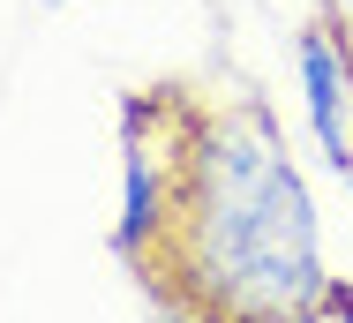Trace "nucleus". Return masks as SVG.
I'll use <instances>...</instances> for the list:
<instances>
[{
	"label": "nucleus",
	"mask_w": 353,
	"mask_h": 323,
	"mask_svg": "<svg viewBox=\"0 0 353 323\" xmlns=\"http://www.w3.org/2000/svg\"><path fill=\"white\" fill-rule=\"evenodd\" d=\"M293 68H301V106H308V128L323 143V158L339 173H353V23L339 8H323L301 30Z\"/></svg>",
	"instance_id": "3"
},
{
	"label": "nucleus",
	"mask_w": 353,
	"mask_h": 323,
	"mask_svg": "<svg viewBox=\"0 0 353 323\" xmlns=\"http://www.w3.org/2000/svg\"><path fill=\"white\" fill-rule=\"evenodd\" d=\"M285 323H353V293H346V286H323L308 309H293Z\"/></svg>",
	"instance_id": "4"
},
{
	"label": "nucleus",
	"mask_w": 353,
	"mask_h": 323,
	"mask_svg": "<svg viewBox=\"0 0 353 323\" xmlns=\"http://www.w3.org/2000/svg\"><path fill=\"white\" fill-rule=\"evenodd\" d=\"M188 143H196V98L181 90H143L121 106V226L113 248L150 271L173 211H181V181H188Z\"/></svg>",
	"instance_id": "2"
},
{
	"label": "nucleus",
	"mask_w": 353,
	"mask_h": 323,
	"mask_svg": "<svg viewBox=\"0 0 353 323\" xmlns=\"http://www.w3.org/2000/svg\"><path fill=\"white\" fill-rule=\"evenodd\" d=\"M150 293H158V323H225L218 309L188 301V293H173V286H150Z\"/></svg>",
	"instance_id": "5"
},
{
	"label": "nucleus",
	"mask_w": 353,
	"mask_h": 323,
	"mask_svg": "<svg viewBox=\"0 0 353 323\" xmlns=\"http://www.w3.org/2000/svg\"><path fill=\"white\" fill-rule=\"evenodd\" d=\"M143 286H173L225 323H285L331 286L316 256L308 181L256 98L196 106L181 211Z\"/></svg>",
	"instance_id": "1"
}]
</instances>
